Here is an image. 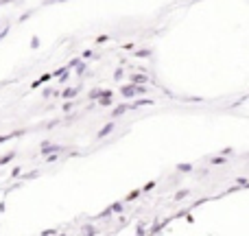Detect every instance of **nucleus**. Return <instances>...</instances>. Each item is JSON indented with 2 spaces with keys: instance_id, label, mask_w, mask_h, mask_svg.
<instances>
[{
  "instance_id": "nucleus-1",
  "label": "nucleus",
  "mask_w": 249,
  "mask_h": 236,
  "mask_svg": "<svg viewBox=\"0 0 249 236\" xmlns=\"http://www.w3.org/2000/svg\"><path fill=\"white\" fill-rule=\"evenodd\" d=\"M112 129H114V125H112V123H109V125H105V127H103V129H101V133H99V138H103V136H107V133H109V131H112Z\"/></svg>"
}]
</instances>
